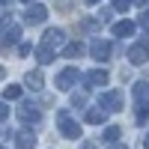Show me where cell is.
<instances>
[{
    "label": "cell",
    "mask_w": 149,
    "mask_h": 149,
    "mask_svg": "<svg viewBox=\"0 0 149 149\" xmlns=\"http://www.w3.org/2000/svg\"><path fill=\"white\" fill-rule=\"evenodd\" d=\"M110 51H113V48H110L107 39H93V42H90V54H93V60H107Z\"/></svg>",
    "instance_id": "7"
},
{
    "label": "cell",
    "mask_w": 149,
    "mask_h": 149,
    "mask_svg": "<svg viewBox=\"0 0 149 149\" xmlns=\"http://www.w3.org/2000/svg\"><path fill=\"white\" fill-rule=\"evenodd\" d=\"M143 149H149V134H146V137H143Z\"/></svg>",
    "instance_id": "31"
},
{
    "label": "cell",
    "mask_w": 149,
    "mask_h": 149,
    "mask_svg": "<svg viewBox=\"0 0 149 149\" xmlns=\"http://www.w3.org/2000/svg\"><path fill=\"white\" fill-rule=\"evenodd\" d=\"M107 113H110V110H104V107H90V110H86V122H90V125H104V122H107Z\"/></svg>",
    "instance_id": "10"
},
{
    "label": "cell",
    "mask_w": 149,
    "mask_h": 149,
    "mask_svg": "<svg viewBox=\"0 0 149 149\" xmlns=\"http://www.w3.org/2000/svg\"><path fill=\"white\" fill-rule=\"evenodd\" d=\"M131 3H134V0H113V12H125Z\"/></svg>",
    "instance_id": "23"
},
{
    "label": "cell",
    "mask_w": 149,
    "mask_h": 149,
    "mask_svg": "<svg viewBox=\"0 0 149 149\" xmlns=\"http://www.w3.org/2000/svg\"><path fill=\"white\" fill-rule=\"evenodd\" d=\"M54 57H57V51H54V48H45V45H39V48H36V60H39L42 66L54 63Z\"/></svg>",
    "instance_id": "14"
},
{
    "label": "cell",
    "mask_w": 149,
    "mask_h": 149,
    "mask_svg": "<svg viewBox=\"0 0 149 149\" xmlns=\"http://www.w3.org/2000/svg\"><path fill=\"white\" fill-rule=\"evenodd\" d=\"M134 27H137V24L125 18V21H116V24H113L110 30H113V36H119V39H125V36H134Z\"/></svg>",
    "instance_id": "11"
},
{
    "label": "cell",
    "mask_w": 149,
    "mask_h": 149,
    "mask_svg": "<svg viewBox=\"0 0 149 149\" xmlns=\"http://www.w3.org/2000/svg\"><path fill=\"white\" fill-rule=\"evenodd\" d=\"M15 143H18V149H36V134L24 128V131L15 134Z\"/></svg>",
    "instance_id": "13"
},
{
    "label": "cell",
    "mask_w": 149,
    "mask_h": 149,
    "mask_svg": "<svg viewBox=\"0 0 149 149\" xmlns=\"http://www.w3.org/2000/svg\"><path fill=\"white\" fill-rule=\"evenodd\" d=\"M57 122H60V134H63V137H69V140H78L81 137V125L69 116V110H60Z\"/></svg>",
    "instance_id": "1"
},
{
    "label": "cell",
    "mask_w": 149,
    "mask_h": 149,
    "mask_svg": "<svg viewBox=\"0 0 149 149\" xmlns=\"http://www.w3.org/2000/svg\"><path fill=\"white\" fill-rule=\"evenodd\" d=\"M78 81H84V74H81L78 69H72V66H69V69H63V72H60L57 78H54L57 90H63V93H66V90H72V86L78 84Z\"/></svg>",
    "instance_id": "2"
},
{
    "label": "cell",
    "mask_w": 149,
    "mask_h": 149,
    "mask_svg": "<svg viewBox=\"0 0 149 149\" xmlns=\"http://www.w3.org/2000/svg\"><path fill=\"white\" fill-rule=\"evenodd\" d=\"M102 18H84L81 21V33H95V30H102Z\"/></svg>",
    "instance_id": "16"
},
{
    "label": "cell",
    "mask_w": 149,
    "mask_h": 149,
    "mask_svg": "<svg viewBox=\"0 0 149 149\" xmlns=\"http://www.w3.org/2000/svg\"><path fill=\"white\" fill-rule=\"evenodd\" d=\"M107 78H110V74H107V69H102V66H98V69H90V72L84 74L86 86H102V84H107Z\"/></svg>",
    "instance_id": "9"
},
{
    "label": "cell",
    "mask_w": 149,
    "mask_h": 149,
    "mask_svg": "<svg viewBox=\"0 0 149 149\" xmlns=\"http://www.w3.org/2000/svg\"><path fill=\"white\" fill-rule=\"evenodd\" d=\"M98 107H104V110H122V93H116V90L102 93V98H98Z\"/></svg>",
    "instance_id": "6"
},
{
    "label": "cell",
    "mask_w": 149,
    "mask_h": 149,
    "mask_svg": "<svg viewBox=\"0 0 149 149\" xmlns=\"http://www.w3.org/2000/svg\"><path fill=\"white\" fill-rule=\"evenodd\" d=\"M6 116H9V107H6V102H3V104H0V119L6 122Z\"/></svg>",
    "instance_id": "26"
},
{
    "label": "cell",
    "mask_w": 149,
    "mask_h": 149,
    "mask_svg": "<svg viewBox=\"0 0 149 149\" xmlns=\"http://www.w3.org/2000/svg\"><path fill=\"white\" fill-rule=\"evenodd\" d=\"M81 149H95V143H90V140H86V143H84Z\"/></svg>",
    "instance_id": "28"
},
{
    "label": "cell",
    "mask_w": 149,
    "mask_h": 149,
    "mask_svg": "<svg viewBox=\"0 0 149 149\" xmlns=\"http://www.w3.org/2000/svg\"><path fill=\"white\" fill-rule=\"evenodd\" d=\"M42 84H45L42 72H39V69H33V72L27 74V86H30V90H42Z\"/></svg>",
    "instance_id": "17"
},
{
    "label": "cell",
    "mask_w": 149,
    "mask_h": 149,
    "mask_svg": "<svg viewBox=\"0 0 149 149\" xmlns=\"http://www.w3.org/2000/svg\"><path fill=\"white\" fill-rule=\"evenodd\" d=\"M21 3H27V6H33V0H21Z\"/></svg>",
    "instance_id": "33"
},
{
    "label": "cell",
    "mask_w": 149,
    "mask_h": 149,
    "mask_svg": "<svg viewBox=\"0 0 149 149\" xmlns=\"http://www.w3.org/2000/svg\"><path fill=\"white\" fill-rule=\"evenodd\" d=\"M18 39H21V27H3V45H18Z\"/></svg>",
    "instance_id": "15"
},
{
    "label": "cell",
    "mask_w": 149,
    "mask_h": 149,
    "mask_svg": "<svg viewBox=\"0 0 149 149\" xmlns=\"http://www.w3.org/2000/svg\"><path fill=\"white\" fill-rule=\"evenodd\" d=\"M107 149H128V146H119V143H110Z\"/></svg>",
    "instance_id": "29"
},
{
    "label": "cell",
    "mask_w": 149,
    "mask_h": 149,
    "mask_svg": "<svg viewBox=\"0 0 149 149\" xmlns=\"http://www.w3.org/2000/svg\"><path fill=\"white\" fill-rule=\"evenodd\" d=\"M131 93H134V104H149V84L146 81H137Z\"/></svg>",
    "instance_id": "12"
},
{
    "label": "cell",
    "mask_w": 149,
    "mask_h": 149,
    "mask_svg": "<svg viewBox=\"0 0 149 149\" xmlns=\"http://www.w3.org/2000/svg\"><path fill=\"white\" fill-rule=\"evenodd\" d=\"M15 98H21V86L12 84V86H6V90H3V102H15Z\"/></svg>",
    "instance_id": "20"
},
{
    "label": "cell",
    "mask_w": 149,
    "mask_h": 149,
    "mask_svg": "<svg viewBox=\"0 0 149 149\" xmlns=\"http://www.w3.org/2000/svg\"><path fill=\"white\" fill-rule=\"evenodd\" d=\"M146 119H149V104H137V122L143 125Z\"/></svg>",
    "instance_id": "22"
},
{
    "label": "cell",
    "mask_w": 149,
    "mask_h": 149,
    "mask_svg": "<svg viewBox=\"0 0 149 149\" xmlns=\"http://www.w3.org/2000/svg\"><path fill=\"white\" fill-rule=\"evenodd\" d=\"M45 18H48V9L39 6V3L27 6V12H24V24H30V27H36V24H45Z\"/></svg>",
    "instance_id": "5"
},
{
    "label": "cell",
    "mask_w": 149,
    "mask_h": 149,
    "mask_svg": "<svg viewBox=\"0 0 149 149\" xmlns=\"http://www.w3.org/2000/svg\"><path fill=\"white\" fill-rule=\"evenodd\" d=\"M128 63H131V66L149 63V48H146V45H131V48H128Z\"/></svg>",
    "instance_id": "8"
},
{
    "label": "cell",
    "mask_w": 149,
    "mask_h": 149,
    "mask_svg": "<svg viewBox=\"0 0 149 149\" xmlns=\"http://www.w3.org/2000/svg\"><path fill=\"white\" fill-rule=\"evenodd\" d=\"M81 54H84V45H81V42H69V45L63 48V57H69V60L81 57Z\"/></svg>",
    "instance_id": "18"
},
{
    "label": "cell",
    "mask_w": 149,
    "mask_h": 149,
    "mask_svg": "<svg viewBox=\"0 0 149 149\" xmlns=\"http://www.w3.org/2000/svg\"><path fill=\"white\" fill-rule=\"evenodd\" d=\"M18 119L24 122V125H39V122H42V113H39V107H36V104H21V107H18Z\"/></svg>",
    "instance_id": "4"
},
{
    "label": "cell",
    "mask_w": 149,
    "mask_h": 149,
    "mask_svg": "<svg viewBox=\"0 0 149 149\" xmlns=\"http://www.w3.org/2000/svg\"><path fill=\"white\" fill-rule=\"evenodd\" d=\"M42 45L45 48H63L66 45V30H60V27H51V30H45V36H42Z\"/></svg>",
    "instance_id": "3"
},
{
    "label": "cell",
    "mask_w": 149,
    "mask_h": 149,
    "mask_svg": "<svg viewBox=\"0 0 149 149\" xmlns=\"http://www.w3.org/2000/svg\"><path fill=\"white\" fill-rule=\"evenodd\" d=\"M137 6H143V9H149V0H134Z\"/></svg>",
    "instance_id": "27"
},
{
    "label": "cell",
    "mask_w": 149,
    "mask_h": 149,
    "mask_svg": "<svg viewBox=\"0 0 149 149\" xmlns=\"http://www.w3.org/2000/svg\"><path fill=\"white\" fill-rule=\"evenodd\" d=\"M30 51H33V48H30V45H27V42H21V45H18V54H24V57H27V54H30Z\"/></svg>",
    "instance_id": "25"
},
{
    "label": "cell",
    "mask_w": 149,
    "mask_h": 149,
    "mask_svg": "<svg viewBox=\"0 0 149 149\" xmlns=\"http://www.w3.org/2000/svg\"><path fill=\"white\" fill-rule=\"evenodd\" d=\"M84 104H86V90H81V93L72 95V107H84Z\"/></svg>",
    "instance_id": "21"
},
{
    "label": "cell",
    "mask_w": 149,
    "mask_h": 149,
    "mask_svg": "<svg viewBox=\"0 0 149 149\" xmlns=\"http://www.w3.org/2000/svg\"><path fill=\"white\" fill-rule=\"evenodd\" d=\"M119 134H122V128H119V125H107L102 137H104V143H116V140H119Z\"/></svg>",
    "instance_id": "19"
},
{
    "label": "cell",
    "mask_w": 149,
    "mask_h": 149,
    "mask_svg": "<svg viewBox=\"0 0 149 149\" xmlns=\"http://www.w3.org/2000/svg\"><path fill=\"white\" fill-rule=\"evenodd\" d=\"M0 3H3V9H6V3H9V0H0Z\"/></svg>",
    "instance_id": "34"
},
{
    "label": "cell",
    "mask_w": 149,
    "mask_h": 149,
    "mask_svg": "<svg viewBox=\"0 0 149 149\" xmlns=\"http://www.w3.org/2000/svg\"><path fill=\"white\" fill-rule=\"evenodd\" d=\"M140 45H146V48H149V30H146V36H143V42H140Z\"/></svg>",
    "instance_id": "30"
},
{
    "label": "cell",
    "mask_w": 149,
    "mask_h": 149,
    "mask_svg": "<svg viewBox=\"0 0 149 149\" xmlns=\"http://www.w3.org/2000/svg\"><path fill=\"white\" fill-rule=\"evenodd\" d=\"M137 21H140V24H143V27L149 30V9H143V12H140V18H137Z\"/></svg>",
    "instance_id": "24"
},
{
    "label": "cell",
    "mask_w": 149,
    "mask_h": 149,
    "mask_svg": "<svg viewBox=\"0 0 149 149\" xmlns=\"http://www.w3.org/2000/svg\"><path fill=\"white\" fill-rule=\"evenodd\" d=\"M84 3H90V6H95V3H102V0H84Z\"/></svg>",
    "instance_id": "32"
}]
</instances>
